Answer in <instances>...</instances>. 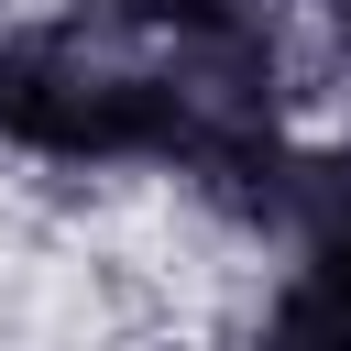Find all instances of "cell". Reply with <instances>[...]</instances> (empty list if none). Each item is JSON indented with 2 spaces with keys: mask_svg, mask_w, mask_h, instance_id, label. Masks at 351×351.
<instances>
[{
  "mask_svg": "<svg viewBox=\"0 0 351 351\" xmlns=\"http://www.w3.org/2000/svg\"><path fill=\"white\" fill-rule=\"evenodd\" d=\"M296 329H351V252H329V296H307Z\"/></svg>",
  "mask_w": 351,
  "mask_h": 351,
  "instance_id": "cell-1",
  "label": "cell"
}]
</instances>
